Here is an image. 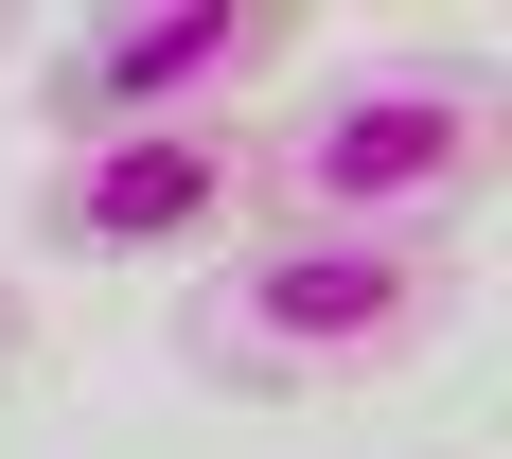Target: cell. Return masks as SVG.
<instances>
[{
    "label": "cell",
    "instance_id": "277c9868",
    "mask_svg": "<svg viewBox=\"0 0 512 459\" xmlns=\"http://www.w3.org/2000/svg\"><path fill=\"white\" fill-rule=\"evenodd\" d=\"M265 230V159L248 124H142V142H53L36 195H18V248L36 265H106V283H142V265H212Z\"/></svg>",
    "mask_w": 512,
    "mask_h": 459
},
{
    "label": "cell",
    "instance_id": "3957f363",
    "mask_svg": "<svg viewBox=\"0 0 512 459\" xmlns=\"http://www.w3.org/2000/svg\"><path fill=\"white\" fill-rule=\"evenodd\" d=\"M36 124L53 142H142V124H248L283 71H301V18L283 0H89V18H36Z\"/></svg>",
    "mask_w": 512,
    "mask_h": 459
},
{
    "label": "cell",
    "instance_id": "7a4b0ae2",
    "mask_svg": "<svg viewBox=\"0 0 512 459\" xmlns=\"http://www.w3.org/2000/svg\"><path fill=\"white\" fill-rule=\"evenodd\" d=\"M477 265L407 248V230H248V248L195 265L177 301V354L212 389H265V407H318V389H389V371L442 354Z\"/></svg>",
    "mask_w": 512,
    "mask_h": 459
},
{
    "label": "cell",
    "instance_id": "8992f818",
    "mask_svg": "<svg viewBox=\"0 0 512 459\" xmlns=\"http://www.w3.org/2000/svg\"><path fill=\"white\" fill-rule=\"evenodd\" d=\"M18 53H36V36H18V18H0V71H18Z\"/></svg>",
    "mask_w": 512,
    "mask_h": 459
},
{
    "label": "cell",
    "instance_id": "5b68a950",
    "mask_svg": "<svg viewBox=\"0 0 512 459\" xmlns=\"http://www.w3.org/2000/svg\"><path fill=\"white\" fill-rule=\"evenodd\" d=\"M18 371H36V283L0 265V389H18Z\"/></svg>",
    "mask_w": 512,
    "mask_h": 459
},
{
    "label": "cell",
    "instance_id": "6da1fadb",
    "mask_svg": "<svg viewBox=\"0 0 512 459\" xmlns=\"http://www.w3.org/2000/svg\"><path fill=\"white\" fill-rule=\"evenodd\" d=\"M248 159H265V230L477 248L512 177V106H495V53H354V71H301V106L248 124Z\"/></svg>",
    "mask_w": 512,
    "mask_h": 459
}]
</instances>
